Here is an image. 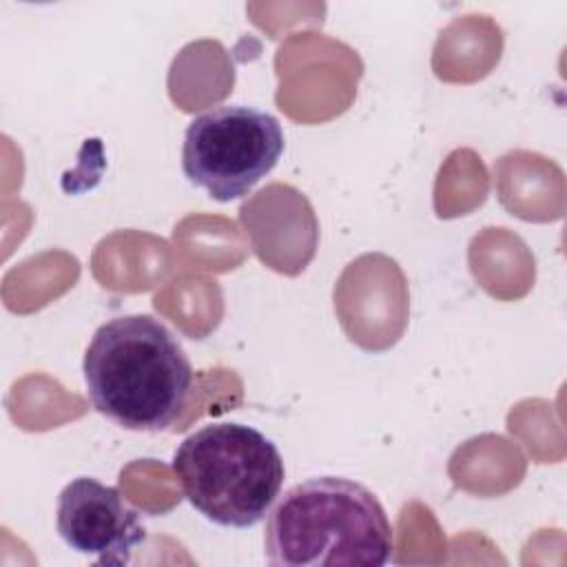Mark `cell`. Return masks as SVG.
Listing matches in <instances>:
<instances>
[{"mask_svg":"<svg viewBox=\"0 0 567 567\" xmlns=\"http://www.w3.org/2000/svg\"><path fill=\"white\" fill-rule=\"evenodd\" d=\"M392 545L381 501L343 476L308 478L286 489L264 532V554L275 567H381Z\"/></svg>","mask_w":567,"mask_h":567,"instance_id":"cell-2","label":"cell"},{"mask_svg":"<svg viewBox=\"0 0 567 567\" xmlns=\"http://www.w3.org/2000/svg\"><path fill=\"white\" fill-rule=\"evenodd\" d=\"M284 153L275 115L244 104H221L190 120L184 133L182 171L217 202L248 195Z\"/></svg>","mask_w":567,"mask_h":567,"instance_id":"cell-4","label":"cell"},{"mask_svg":"<svg viewBox=\"0 0 567 567\" xmlns=\"http://www.w3.org/2000/svg\"><path fill=\"white\" fill-rule=\"evenodd\" d=\"M95 412L124 430H168L190 401L195 372L177 337L151 315L102 323L82 361Z\"/></svg>","mask_w":567,"mask_h":567,"instance_id":"cell-1","label":"cell"},{"mask_svg":"<svg viewBox=\"0 0 567 567\" xmlns=\"http://www.w3.org/2000/svg\"><path fill=\"white\" fill-rule=\"evenodd\" d=\"M60 538L78 554L95 556L97 565L122 567L146 540L142 514L117 487L91 476L66 483L55 503Z\"/></svg>","mask_w":567,"mask_h":567,"instance_id":"cell-5","label":"cell"},{"mask_svg":"<svg viewBox=\"0 0 567 567\" xmlns=\"http://www.w3.org/2000/svg\"><path fill=\"white\" fill-rule=\"evenodd\" d=\"M173 472L188 503L221 527H252L284 485L277 445L244 423H208L175 450Z\"/></svg>","mask_w":567,"mask_h":567,"instance_id":"cell-3","label":"cell"}]
</instances>
